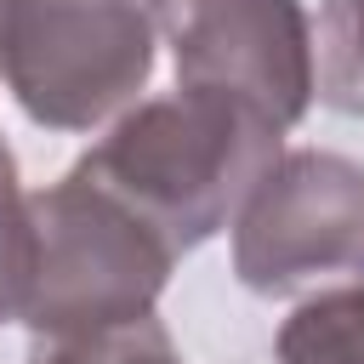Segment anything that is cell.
<instances>
[{
	"mask_svg": "<svg viewBox=\"0 0 364 364\" xmlns=\"http://www.w3.org/2000/svg\"><path fill=\"white\" fill-rule=\"evenodd\" d=\"M284 131L222 91L176 85L125 108L74 165L102 193L131 205L176 256L239 222L256 182L279 165Z\"/></svg>",
	"mask_w": 364,
	"mask_h": 364,
	"instance_id": "1",
	"label": "cell"
},
{
	"mask_svg": "<svg viewBox=\"0 0 364 364\" xmlns=\"http://www.w3.org/2000/svg\"><path fill=\"white\" fill-rule=\"evenodd\" d=\"M28 210L40 233V267L23 324L34 330V341L91 336L154 313L176 250L131 205L68 171L51 188L28 193Z\"/></svg>",
	"mask_w": 364,
	"mask_h": 364,
	"instance_id": "2",
	"label": "cell"
},
{
	"mask_svg": "<svg viewBox=\"0 0 364 364\" xmlns=\"http://www.w3.org/2000/svg\"><path fill=\"white\" fill-rule=\"evenodd\" d=\"M148 0H0V80L46 131H97L154 74Z\"/></svg>",
	"mask_w": 364,
	"mask_h": 364,
	"instance_id": "3",
	"label": "cell"
},
{
	"mask_svg": "<svg viewBox=\"0 0 364 364\" xmlns=\"http://www.w3.org/2000/svg\"><path fill=\"white\" fill-rule=\"evenodd\" d=\"M364 267V165L290 148L233 222V273L256 296L341 284Z\"/></svg>",
	"mask_w": 364,
	"mask_h": 364,
	"instance_id": "4",
	"label": "cell"
},
{
	"mask_svg": "<svg viewBox=\"0 0 364 364\" xmlns=\"http://www.w3.org/2000/svg\"><path fill=\"white\" fill-rule=\"evenodd\" d=\"M148 17L171 46L176 85L239 97L279 131H290L318 97L301 0H148Z\"/></svg>",
	"mask_w": 364,
	"mask_h": 364,
	"instance_id": "5",
	"label": "cell"
},
{
	"mask_svg": "<svg viewBox=\"0 0 364 364\" xmlns=\"http://www.w3.org/2000/svg\"><path fill=\"white\" fill-rule=\"evenodd\" d=\"M279 364H364V267L307 296L273 341Z\"/></svg>",
	"mask_w": 364,
	"mask_h": 364,
	"instance_id": "6",
	"label": "cell"
},
{
	"mask_svg": "<svg viewBox=\"0 0 364 364\" xmlns=\"http://www.w3.org/2000/svg\"><path fill=\"white\" fill-rule=\"evenodd\" d=\"M313 63H318V97L336 114L364 119V0H324Z\"/></svg>",
	"mask_w": 364,
	"mask_h": 364,
	"instance_id": "7",
	"label": "cell"
},
{
	"mask_svg": "<svg viewBox=\"0 0 364 364\" xmlns=\"http://www.w3.org/2000/svg\"><path fill=\"white\" fill-rule=\"evenodd\" d=\"M34 267H40V233L28 193L17 188V159L0 142V324L28 313L34 296Z\"/></svg>",
	"mask_w": 364,
	"mask_h": 364,
	"instance_id": "8",
	"label": "cell"
},
{
	"mask_svg": "<svg viewBox=\"0 0 364 364\" xmlns=\"http://www.w3.org/2000/svg\"><path fill=\"white\" fill-rule=\"evenodd\" d=\"M28 364H182L171 330L148 313L114 330H91V336H63V341H34Z\"/></svg>",
	"mask_w": 364,
	"mask_h": 364,
	"instance_id": "9",
	"label": "cell"
}]
</instances>
